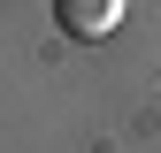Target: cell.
Segmentation results:
<instances>
[{
	"mask_svg": "<svg viewBox=\"0 0 161 153\" xmlns=\"http://www.w3.org/2000/svg\"><path fill=\"white\" fill-rule=\"evenodd\" d=\"M54 15H62L69 38H108L123 23V0H54Z\"/></svg>",
	"mask_w": 161,
	"mask_h": 153,
	"instance_id": "1",
	"label": "cell"
}]
</instances>
